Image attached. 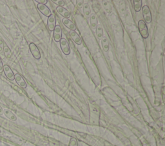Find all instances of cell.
Masks as SVG:
<instances>
[{
	"mask_svg": "<svg viewBox=\"0 0 165 146\" xmlns=\"http://www.w3.org/2000/svg\"><path fill=\"white\" fill-rule=\"evenodd\" d=\"M35 1L39 3V4H43V5H45L47 3V0H36Z\"/></svg>",
	"mask_w": 165,
	"mask_h": 146,
	"instance_id": "cell-25",
	"label": "cell"
},
{
	"mask_svg": "<svg viewBox=\"0 0 165 146\" xmlns=\"http://www.w3.org/2000/svg\"><path fill=\"white\" fill-rule=\"evenodd\" d=\"M101 43H102V47L103 50L105 52H108L109 50V41H108V39L106 38V37H103L102 39H101Z\"/></svg>",
	"mask_w": 165,
	"mask_h": 146,
	"instance_id": "cell-16",
	"label": "cell"
},
{
	"mask_svg": "<svg viewBox=\"0 0 165 146\" xmlns=\"http://www.w3.org/2000/svg\"><path fill=\"white\" fill-rule=\"evenodd\" d=\"M3 113L5 115V116L6 117L9 118L10 120H12V121H16V119H17L16 115L14 113H13L11 110L6 109V108H5V109L3 110Z\"/></svg>",
	"mask_w": 165,
	"mask_h": 146,
	"instance_id": "cell-14",
	"label": "cell"
},
{
	"mask_svg": "<svg viewBox=\"0 0 165 146\" xmlns=\"http://www.w3.org/2000/svg\"><path fill=\"white\" fill-rule=\"evenodd\" d=\"M3 52H4L5 56L6 57V59H11L12 53L11 52V50H10L9 46L6 45H5L4 47H3Z\"/></svg>",
	"mask_w": 165,
	"mask_h": 146,
	"instance_id": "cell-20",
	"label": "cell"
},
{
	"mask_svg": "<svg viewBox=\"0 0 165 146\" xmlns=\"http://www.w3.org/2000/svg\"><path fill=\"white\" fill-rule=\"evenodd\" d=\"M70 36L71 37L72 40L74 41L77 45H81L82 41L81 39L79 36L77 34V33L74 30H70Z\"/></svg>",
	"mask_w": 165,
	"mask_h": 146,
	"instance_id": "cell-10",
	"label": "cell"
},
{
	"mask_svg": "<svg viewBox=\"0 0 165 146\" xmlns=\"http://www.w3.org/2000/svg\"><path fill=\"white\" fill-rule=\"evenodd\" d=\"M90 26L91 28H92L93 30L96 29L97 25V16L94 13L91 14L90 15Z\"/></svg>",
	"mask_w": 165,
	"mask_h": 146,
	"instance_id": "cell-13",
	"label": "cell"
},
{
	"mask_svg": "<svg viewBox=\"0 0 165 146\" xmlns=\"http://www.w3.org/2000/svg\"><path fill=\"white\" fill-rule=\"evenodd\" d=\"M76 4H77V6H78V7L79 9H81L83 7V0H77L76 1Z\"/></svg>",
	"mask_w": 165,
	"mask_h": 146,
	"instance_id": "cell-23",
	"label": "cell"
},
{
	"mask_svg": "<svg viewBox=\"0 0 165 146\" xmlns=\"http://www.w3.org/2000/svg\"><path fill=\"white\" fill-rule=\"evenodd\" d=\"M60 46L61 48L63 53L65 55H69L70 53V49L69 45V43L67 41L66 39L65 38H61L60 40Z\"/></svg>",
	"mask_w": 165,
	"mask_h": 146,
	"instance_id": "cell-2",
	"label": "cell"
},
{
	"mask_svg": "<svg viewBox=\"0 0 165 146\" xmlns=\"http://www.w3.org/2000/svg\"><path fill=\"white\" fill-rule=\"evenodd\" d=\"M29 48L30 52H31L33 57L36 59H39L41 58V53H40L39 50L34 43H31L29 45Z\"/></svg>",
	"mask_w": 165,
	"mask_h": 146,
	"instance_id": "cell-3",
	"label": "cell"
},
{
	"mask_svg": "<svg viewBox=\"0 0 165 146\" xmlns=\"http://www.w3.org/2000/svg\"><path fill=\"white\" fill-rule=\"evenodd\" d=\"M102 5L104 9L105 10V11L108 13V14H110L112 11V6H111L110 3L106 1V0H103L102 1Z\"/></svg>",
	"mask_w": 165,
	"mask_h": 146,
	"instance_id": "cell-15",
	"label": "cell"
},
{
	"mask_svg": "<svg viewBox=\"0 0 165 146\" xmlns=\"http://www.w3.org/2000/svg\"><path fill=\"white\" fill-rule=\"evenodd\" d=\"M83 12L84 14L86 17V18H89L91 15V11L90 9V6L89 5L88 3H86L83 5Z\"/></svg>",
	"mask_w": 165,
	"mask_h": 146,
	"instance_id": "cell-18",
	"label": "cell"
},
{
	"mask_svg": "<svg viewBox=\"0 0 165 146\" xmlns=\"http://www.w3.org/2000/svg\"><path fill=\"white\" fill-rule=\"evenodd\" d=\"M69 146H77V141L76 139L74 138L70 139Z\"/></svg>",
	"mask_w": 165,
	"mask_h": 146,
	"instance_id": "cell-21",
	"label": "cell"
},
{
	"mask_svg": "<svg viewBox=\"0 0 165 146\" xmlns=\"http://www.w3.org/2000/svg\"><path fill=\"white\" fill-rule=\"evenodd\" d=\"M133 3L134 10L136 12H139L141 9V6H142V1L141 0H134Z\"/></svg>",
	"mask_w": 165,
	"mask_h": 146,
	"instance_id": "cell-19",
	"label": "cell"
},
{
	"mask_svg": "<svg viewBox=\"0 0 165 146\" xmlns=\"http://www.w3.org/2000/svg\"><path fill=\"white\" fill-rule=\"evenodd\" d=\"M96 32L97 38L99 39H102L103 37V28L101 25H97V27L96 28Z\"/></svg>",
	"mask_w": 165,
	"mask_h": 146,
	"instance_id": "cell-17",
	"label": "cell"
},
{
	"mask_svg": "<svg viewBox=\"0 0 165 146\" xmlns=\"http://www.w3.org/2000/svg\"><path fill=\"white\" fill-rule=\"evenodd\" d=\"M62 21H63V23L64 24V25L66 26L68 28L70 29V30H74V31H75V30H76V25L74 24V23H72L69 19L63 18L62 19Z\"/></svg>",
	"mask_w": 165,
	"mask_h": 146,
	"instance_id": "cell-11",
	"label": "cell"
},
{
	"mask_svg": "<svg viewBox=\"0 0 165 146\" xmlns=\"http://www.w3.org/2000/svg\"><path fill=\"white\" fill-rule=\"evenodd\" d=\"M56 11L59 14H60L63 17H64V18L68 19L70 17V13L69 12L67 11L66 9L65 8L61 7V6H57Z\"/></svg>",
	"mask_w": 165,
	"mask_h": 146,
	"instance_id": "cell-12",
	"label": "cell"
},
{
	"mask_svg": "<svg viewBox=\"0 0 165 146\" xmlns=\"http://www.w3.org/2000/svg\"><path fill=\"white\" fill-rule=\"evenodd\" d=\"M37 7H38L39 11L41 12L44 16H45L46 17H49L50 16L52 15L50 9L47 7L45 5L39 4V3H38V5H37Z\"/></svg>",
	"mask_w": 165,
	"mask_h": 146,
	"instance_id": "cell-7",
	"label": "cell"
},
{
	"mask_svg": "<svg viewBox=\"0 0 165 146\" xmlns=\"http://www.w3.org/2000/svg\"><path fill=\"white\" fill-rule=\"evenodd\" d=\"M143 18L147 23H150L151 21V14L150 9L148 6L144 5L142 8Z\"/></svg>",
	"mask_w": 165,
	"mask_h": 146,
	"instance_id": "cell-4",
	"label": "cell"
},
{
	"mask_svg": "<svg viewBox=\"0 0 165 146\" xmlns=\"http://www.w3.org/2000/svg\"><path fill=\"white\" fill-rule=\"evenodd\" d=\"M52 1L55 3L56 5H59L58 6H61V7H63V6L65 5V3H64L63 0H52Z\"/></svg>",
	"mask_w": 165,
	"mask_h": 146,
	"instance_id": "cell-22",
	"label": "cell"
},
{
	"mask_svg": "<svg viewBox=\"0 0 165 146\" xmlns=\"http://www.w3.org/2000/svg\"><path fill=\"white\" fill-rule=\"evenodd\" d=\"M62 38V30L59 25L56 26L54 30V39L56 42H59Z\"/></svg>",
	"mask_w": 165,
	"mask_h": 146,
	"instance_id": "cell-5",
	"label": "cell"
},
{
	"mask_svg": "<svg viewBox=\"0 0 165 146\" xmlns=\"http://www.w3.org/2000/svg\"><path fill=\"white\" fill-rule=\"evenodd\" d=\"M138 28H139L140 34L144 39H146L149 37V30H148L145 22L143 20H140L138 22Z\"/></svg>",
	"mask_w": 165,
	"mask_h": 146,
	"instance_id": "cell-1",
	"label": "cell"
},
{
	"mask_svg": "<svg viewBox=\"0 0 165 146\" xmlns=\"http://www.w3.org/2000/svg\"><path fill=\"white\" fill-rule=\"evenodd\" d=\"M3 72H4L6 77H7L9 80H14V74L9 66L3 65Z\"/></svg>",
	"mask_w": 165,
	"mask_h": 146,
	"instance_id": "cell-6",
	"label": "cell"
},
{
	"mask_svg": "<svg viewBox=\"0 0 165 146\" xmlns=\"http://www.w3.org/2000/svg\"><path fill=\"white\" fill-rule=\"evenodd\" d=\"M3 72V63L2 61L0 58V73H1Z\"/></svg>",
	"mask_w": 165,
	"mask_h": 146,
	"instance_id": "cell-26",
	"label": "cell"
},
{
	"mask_svg": "<svg viewBox=\"0 0 165 146\" xmlns=\"http://www.w3.org/2000/svg\"><path fill=\"white\" fill-rule=\"evenodd\" d=\"M14 80L16 81L17 84H18L20 87L23 88H26V83L25 80L19 73H16V75H14Z\"/></svg>",
	"mask_w": 165,
	"mask_h": 146,
	"instance_id": "cell-8",
	"label": "cell"
},
{
	"mask_svg": "<svg viewBox=\"0 0 165 146\" xmlns=\"http://www.w3.org/2000/svg\"><path fill=\"white\" fill-rule=\"evenodd\" d=\"M4 43H3V41L1 39H0V52H1L3 50V47H4Z\"/></svg>",
	"mask_w": 165,
	"mask_h": 146,
	"instance_id": "cell-24",
	"label": "cell"
},
{
	"mask_svg": "<svg viewBox=\"0 0 165 146\" xmlns=\"http://www.w3.org/2000/svg\"><path fill=\"white\" fill-rule=\"evenodd\" d=\"M48 27L50 31H54L56 27V19L54 15H51L48 18Z\"/></svg>",
	"mask_w": 165,
	"mask_h": 146,
	"instance_id": "cell-9",
	"label": "cell"
},
{
	"mask_svg": "<svg viewBox=\"0 0 165 146\" xmlns=\"http://www.w3.org/2000/svg\"><path fill=\"white\" fill-rule=\"evenodd\" d=\"M3 114V110L1 106H0V115H2Z\"/></svg>",
	"mask_w": 165,
	"mask_h": 146,
	"instance_id": "cell-27",
	"label": "cell"
}]
</instances>
